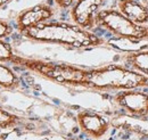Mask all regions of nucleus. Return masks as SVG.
<instances>
[{
    "mask_svg": "<svg viewBox=\"0 0 148 140\" xmlns=\"http://www.w3.org/2000/svg\"><path fill=\"white\" fill-rule=\"evenodd\" d=\"M21 86V80L10 66L0 63V88L6 90H15Z\"/></svg>",
    "mask_w": 148,
    "mask_h": 140,
    "instance_id": "obj_13",
    "label": "nucleus"
},
{
    "mask_svg": "<svg viewBox=\"0 0 148 140\" xmlns=\"http://www.w3.org/2000/svg\"><path fill=\"white\" fill-rule=\"evenodd\" d=\"M83 88L96 91H123L148 88V76L125 65L110 64L88 70Z\"/></svg>",
    "mask_w": 148,
    "mask_h": 140,
    "instance_id": "obj_2",
    "label": "nucleus"
},
{
    "mask_svg": "<svg viewBox=\"0 0 148 140\" xmlns=\"http://www.w3.org/2000/svg\"><path fill=\"white\" fill-rule=\"evenodd\" d=\"M76 122L80 130L93 139L103 138L111 126V122L107 119L90 110H80L76 114Z\"/></svg>",
    "mask_w": 148,
    "mask_h": 140,
    "instance_id": "obj_8",
    "label": "nucleus"
},
{
    "mask_svg": "<svg viewBox=\"0 0 148 140\" xmlns=\"http://www.w3.org/2000/svg\"><path fill=\"white\" fill-rule=\"evenodd\" d=\"M141 1H143V2H145L146 5H147V3H148V0H141Z\"/></svg>",
    "mask_w": 148,
    "mask_h": 140,
    "instance_id": "obj_19",
    "label": "nucleus"
},
{
    "mask_svg": "<svg viewBox=\"0 0 148 140\" xmlns=\"http://www.w3.org/2000/svg\"><path fill=\"white\" fill-rule=\"evenodd\" d=\"M14 57L15 54L10 43L5 41L3 39H0V63H10Z\"/></svg>",
    "mask_w": 148,
    "mask_h": 140,
    "instance_id": "obj_15",
    "label": "nucleus"
},
{
    "mask_svg": "<svg viewBox=\"0 0 148 140\" xmlns=\"http://www.w3.org/2000/svg\"><path fill=\"white\" fill-rule=\"evenodd\" d=\"M121 59L123 65L148 76V49L124 54Z\"/></svg>",
    "mask_w": 148,
    "mask_h": 140,
    "instance_id": "obj_12",
    "label": "nucleus"
},
{
    "mask_svg": "<svg viewBox=\"0 0 148 140\" xmlns=\"http://www.w3.org/2000/svg\"><path fill=\"white\" fill-rule=\"evenodd\" d=\"M54 16L55 8L47 2L38 3L19 13L16 17V29L19 33H22L23 31H26L33 26L49 22Z\"/></svg>",
    "mask_w": 148,
    "mask_h": 140,
    "instance_id": "obj_7",
    "label": "nucleus"
},
{
    "mask_svg": "<svg viewBox=\"0 0 148 140\" xmlns=\"http://www.w3.org/2000/svg\"><path fill=\"white\" fill-rule=\"evenodd\" d=\"M112 124L116 128L130 130L141 135H148V117H136L124 114L114 119Z\"/></svg>",
    "mask_w": 148,
    "mask_h": 140,
    "instance_id": "obj_11",
    "label": "nucleus"
},
{
    "mask_svg": "<svg viewBox=\"0 0 148 140\" xmlns=\"http://www.w3.org/2000/svg\"><path fill=\"white\" fill-rule=\"evenodd\" d=\"M107 0H77L70 9V18L74 24L92 31L96 27V17Z\"/></svg>",
    "mask_w": 148,
    "mask_h": 140,
    "instance_id": "obj_6",
    "label": "nucleus"
},
{
    "mask_svg": "<svg viewBox=\"0 0 148 140\" xmlns=\"http://www.w3.org/2000/svg\"><path fill=\"white\" fill-rule=\"evenodd\" d=\"M117 9L132 22L148 25V6L141 0H119Z\"/></svg>",
    "mask_w": 148,
    "mask_h": 140,
    "instance_id": "obj_9",
    "label": "nucleus"
},
{
    "mask_svg": "<svg viewBox=\"0 0 148 140\" xmlns=\"http://www.w3.org/2000/svg\"><path fill=\"white\" fill-rule=\"evenodd\" d=\"M13 32H14V29L10 25V23L0 18V39L8 38L9 35L13 34Z\"/></svg>",
    "mask_w": 148,
    "mask_h": 140,
    "instance_id": "obj_16",
    "label": "nucleus"
},
{
    "mask_svg": "<svg viewBox=\"0 0 148 140\" xmlns=\"http://www.w3.org/2000/svg\"><path fill=\"white\" fill-rule=\"evenodd\" d=\"M10 63L30 72H33L47 80L71 87H82L88 72L86 69H81L71 64L25 58L17 55H15Z\"/></svg>",
    "mask_w": 148,
    "mask_h": 140,
    "instance_id": "obj_3",
    "label": "nucleus"
},
{
    "mask_svg": "<svg viewBox=\"0 0 148 140\" xmlns=\"http://www.w3.org/2000/svg\"><path fill=\"white\" fill-rule=\"evenodd\" d=\"M76 1H77V0H54L56 7H57L58 9H62V10L71 9Z\"/></svg>",
    "mask_w": 148,
    "mask_h": 140,
    "instance_id": "obj_17",
    "label": "nucleus"
},
{
    "mask_svg": "<svg viewBox=\"0 0 148 140\" xmlns=\"http://www.w3.org/2000/svg\"><path fill=\"white\" fill-rule=\"evenodd\" d=\"M21 34L32 41L58 43L74 49H89L106 45L105 38L74 23L66 22L49 21L23 31Z\"/></svg>",
    "mask_w": 148,
    "mask_h": 140,
    "instance_id": "obj_1",
    "label": "nucleus"
},
{
    "mask_svg": "<svg viewBox=\"0 0 148 140\" xmlns=\"http://www.w3.org/2000/svg\"><path fill=\"white\" fill-rule=\"evenodd\" d=\"M96 27L103 29L113 36L148 40V25H140L132 22L117 8L101 9L96 17Z\"/></svg>",
    "mask_w": 148,
    "mask_h": 140,
    "instance_id": "obj_4",
    "label": "nucleus"
},
{
    "mask_svg": "<svg viewBox=\"0 0 148 140\" xmlns=\"http://www.w3.org/2000/svg\"><path fill=\"white\" fill-rule=\"evenodd\" d=\"M21 123V117L17 115L0 108V129H13Z\"/></svg>",
    "mask_w": 148,
    "mask_h": 140,
    "instance_id": "obj_14",
    "label": "nucleus"
},
{
    "mask_svg": "<svg viewBox=\"0 0 148 140\" xmlns=\"http://www.w3.org/2000/svg\"><path fill=\"white\" fill-rule=\"evenodd\" d=\"M112 100L127 115L148 117V93L144 92L143 89L117 91Z\"/></svg>",
    "mask_w": 148,
    "mask_h": 140,
    "instance_id": "obj_5",
    "label": "nucleus"
},
{
    "mask_svg": "<svg viewBox=\"0 0 148 140\" xmlns=\"http://www.w3.org/2000/svg\"><path fill=\"white\" fill-rule=\"evenodd\" d=\"M12 0H0V8H2L3 6H6L7 3H9Z\"/></svg>",
    "mask_w": 148,
    "mask_h": 140,
    "instance_id": "obj_18",
    "label": "nucleus"
},
{
    "mask_svg": "<svg viewBox=\"0 0 148 140\" xmlns=\"http://www.w3.org/2000/svg\"><path fill=\"white\" fill-rule=\"evenodd\" d=\"M106 45L122 53H136L148 49V40H134L130 38L113 36L106 40Z\"/></svg>",
    "mask_w": 148,
    "mask_h": 140,
    "instance_id": "obj_10",
    "label": "nucleus"
}]
</instances>
